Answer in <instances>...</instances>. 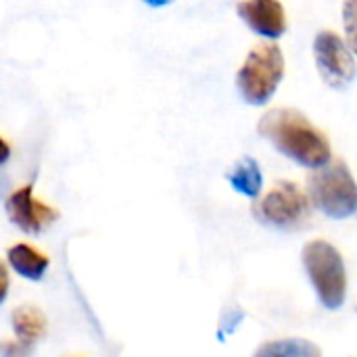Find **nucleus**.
<instances>
[{
    "label": "nucleus",
    "mask_w": 357,
    "mask_h": 357,
    "mask_svg": "<svg viewBox=\"0 0 357 357\" xmlns=\"http://www.w3.org/2000/svg\"><path fill=\"white\" fill-rule=\"evenodd\" d=\"M259 134L270 140L284 157L303 167H322L333 159L331 142L303 113L289 107L270 109L261 115Z\"/></svg>",
    "instance_id": "1"
},
{
    "label": "nucleus",
    "mask_w": 357,
    "mask_h": 357,
    "mask_svg": "<svg viewBox=\"0 0 357 357\" xmlns=\"http://www.w3.org/2000/svg\"><path fill=\"white\" fill-rule=\"evenodd\" d=\"M307 195L312 205L333 220H345L357 211L356 178L339 159H331L326 165L316 167L310 174Z\"/></svg>",
    "instance_id": "2"
},
{
    "label": "nucleus",
    "mask_w": 357,
    "mask_h": 357,
    "mask_svg": "<svg viewBox=\"0 0 357 357\" xmlns=\"http://www.w3.org/2000/svg\"><path fill=\"white\" fill-rule=\"evenodd\" d=\"M284 77V54L278 44L261 42L247 54L236 73V86L249 105H266Z\"/></svg>",
    "instance_id": "3"
},
{
    "label": "nucleus",
    "mask_w": 357,
    "mask_h": 357,
    "mask_svg": "<svg viewBox=\"0 0 357 357\" xmlns=\"http://www.w3.org/2000/svg\"><path fill=\"white\" fill-rule=\"evenodd\" d=\"M305 272L326 310H339L347 297V272L341 253L326 241H312L303 249Z\"/></svg>",
    "instance_id": "4"
},
{
    "label": "nucleus",
    "mask_w": 357,
    "mask_h": 357,
    "mask_svg": "<svg viewBox=\"0 0 357 357\" xmlns=\"http://www.w3.org/2000/svg\"><path fill=\"white\" fill-rule=\"evenodd\" d=\"M310 201L293 182H278L255 207V215L274 228H299L310 220Z\"/></svg>",
    "instance_id": "5"
},
{
    "label": "nucleus",
    "mask_w": 357,
    "mask_h": 357,
    "mask_svg": "<svg viewBox=\"0 0 357 357\" xmlns=\"http://www.w3.org/2000/svg\"><path fill=\"white\" fill-rule=\"evenodd\" d=\"M314 56L322 79L341 90L347 88L357 75V65L351 50L335 31H320L314 40Z\"/></svg>",
    "instance_id": "6"
},
{
    "label": "nucleus",
    "mask_w": 357,
    "mask_h": 357,
    "mask_svg": "<svg viewBox=\"0 0 357 357\" xmlns=\"http://www.w3.org/2000/svg\"><path fill=\"white\" fill-rule=\"evenodd\" d=\"M8 220L27 234H38L44 226L59 218V211L50 205L38 201L31 192V186L17 188L4 203Z\"/></svg>",
    "instance_id": "7"
},
{
    "label": "nucleus",
    "mask_w": 357,
    "mask_h": 357,
    "mask_svg": "<svg viewBox=\"0 0 357 357\" xmlns=\"http://www.w3.org/2000/svg\"><path fill=\"white\" fill-rule=\"evenodd\" d=\"M236 13L249 29L264 38L276 40L287 31V15L278 0H241Z\"/></svg>",
    "instance_id": "8"
},
{
    "label": "nucleus",
    "mask_w": 357,
    "mask_h": 357,
    "mask_svg": "<svg viewBox=\"0 0 357 357\" xmlns=\"http://www.w3.org/2000/svg\"><path fill=\"white\" fill-rule=\"evenodd\" d=\"M8 266L27 280H40L48 268V257L29 245H15L6 251Z\"/></svg>",
    "instance_id": "9"
},
{
    "label": "nucleus",
    "mask_w": 357,
    "mask_h": 357,
    "mask_svg": "<svg viewBox=\"0 0 357 357\" xmlns=\"http://www.w3.org/2000/svg\"><path fill=\"white\" fill-rule=\"evenodd\" d=\"M10 322H13V331H15L17 339L27 347H31L36 341H40L46 333L44 314L31 305H21V307L13 310Z\"/></svg>",
    "instance_id": "10"
},
{
    "label": "nucleus",
    "mask_w": 357,
    "mask_h": 357,
    "mask_svg": "<svg viewBox=\"0 0 357 357\" xmlns=\"http://www.w3.org/2000/svg\"><path fill=\"white\" fill-rule=\"evenodd\" d=\"M228 180L234 186V190H238L241 195L251 197V199H255L261 192V186H264L261 169H259L257 161L251 159V157L241 159L234 165V169L228 172Z\"/></svg>",
    "instance_id": "11"
},
{
    "label": "nucleus",
    "mask_w": 357,
    "mask_h": 357,
    "mask_svg": "<svg viewBox=\"0 0 357 357\" xmlns=\"http://www.w3.org/2000/svg\"><path fill=\"white\" fill-rule=\"evenodd\" d=\"M322 354L314 343L303 341V339H282V341H272L266 343L255 351L257 357L278 356V357H318Z\"/></svg>",
    "instance_id": "12"
},
{
    "label": "nucleus",
    "mask_w": 357,
    "mask_h": 357,
    "mask_svg": "<svg viewBox=\"0 0 357 357\" xmlns=\"http://www.w3.org/2000/svg\"><path fill=\"white\" fill-rule=\"evenodd\" d=\"M343 25H345L347 42H349L351 50L357 54V0L343 2Z\"/></svg>",
    "instance_id": "13"
},
{
    "label": "nucleus",
    "mask_w": 357,
    "mask_h": 357,
    "mask_svg": "<svg viewBox=\"0 0 357 357\" xmlns=\"http://www.w3.org/2000/svg\"><path fill=\"white\" fill-rule=\"evenodd\" d=\"M241 320H243V312H238V310L228 312V314L224 316V322H222V328H220V339H224L228 333H232V331L238 326Z\"/></svg>",
    "instance_id": "14"
},
{
    "label": "nucleus",
    "mask_w": 357,
    "mask_h": 357,
    "mask_svg": "<svg viewBox=\"0 0 357 357\" xmlns=\"http://www.w3.org/2000/svg\"><path fill=\"white\" fill-rule=\"evenodd\" d=\"M142 2H146V4H149V6H153V8H159V6L169 4L172 0H142Z\"/></svg>",
    "instance_id": "15"
}]
</instances>
